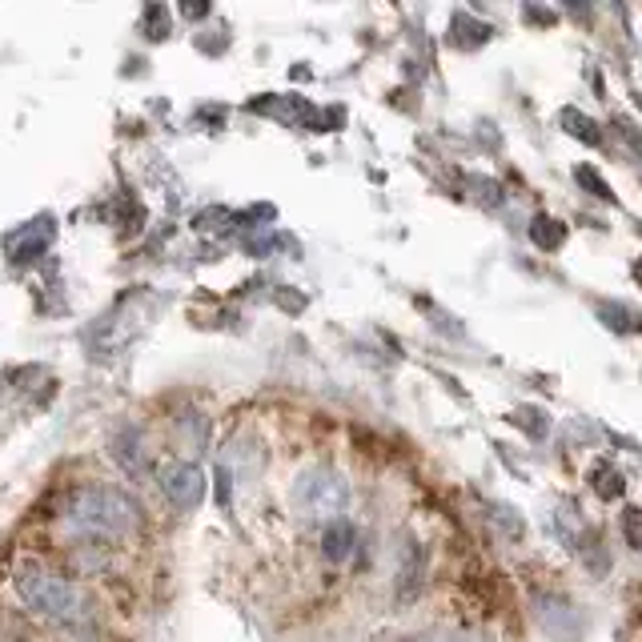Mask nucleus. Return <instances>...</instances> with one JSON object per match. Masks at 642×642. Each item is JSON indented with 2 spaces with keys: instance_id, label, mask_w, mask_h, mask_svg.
<instances>
[{
  "instance_id": "obj_11",
  "label": "nucleus",
  "mask_w": 642,
  "mask_h": 642,
  "mask_svg": "<svg viewBox=\"0 0 642 642\" xmlns=\"http://www.w3.org/2000/svg\"><path fill=\"white\" fill-rule=\"evenodd\" d=\"M161 17H165V9H149V13H145V29H153V33H149L153 41H161V37H165V29H161Z\"/></svg>"
},
{
  "instance_id": "obj_10",
  "label": "nucleus",
  "mask_w": 642,
  "mask_h": 642,
  "mask_svg": "<svg viewBox=\"0 0 642 642\" xmlns=\"http://www.w3.org/2000/svg\"><path fill=\"white\" fill-rule=\"evenodd\" d=\"M626 538L630 546H642V510H626Z\"/></svg>"
},
{
  "instance_id": "obj_1",
  "label": "nucleus",
  "mask_w": 642,
  "mask_h": 642,
  "mask_svg": "<svg viewBox=\"0 0 642 642\" xmlns=\"http://www.w3.org/2000/svg\"><path fill=\"white\" fill-rule=\"evenodd\" d=\"M65 526L81 538V542H121L129 534H137L141 526V506L117 490V486H105V482H93V486H77L65 502Z\"/></svg>"
},
{
  "instance_id": "obj_12",
  "label": "nucleus",
  "mask_w": 642,
  "mask_h": 642,
  "mask_svg": "<svg viewBox=\"0 0 642 642\" xmlns=\"http://www.w3.org/2000/svg\"><path fill=\"white\" fill-rule=\"evenodd\" d=\"M578 181H582V185H590V189H594L598 197H610V189H606V185H602V181H598V177H594L590 169H578Z\"/></svg>"
},
{
  "instance_id": "obj_6",
  "label": "nucleus",
  "mask_w": 642,
  "mask_h": 642,
  "mask_svg": "<svg viewBox=\"0 0 642 642\" xmlns=\"http://www.w3.org/2000/svg\"><path fill=\"white\" fill-rule=\"evenodd\" d=\"M354 546H358V530H354V522H346V518H330L326 534H321V550H326V558H330V562H346V558L354 554Z\"/></svg>"
},
{
  "instance_id": "obj_3",
  "label": "nucleus",
  "mask_w": 642,
  "mask_h": 642,
  "mask_svg": "<svg viewBox=\"0 0 642 642\" xmlns=\"http://www.w3.org/2000/svg\"><path fill=\"white\" fill-rule=\"evenodd\" d=\"M350 502V486L334 474V470H305L293 486V506L305 518H330L342 514Z\"/></svg>"
},
{
  "instance_id": "obj_9",
  "label": "nucleus",
  "mask_w": 642,
  "mask_h": 642,
  "mask_svg": "<svg viewBox=\"0 0 642 642\" xmlns=\"http://www.w3.org/2000/svg\"><path fill=\"white\" fill-rule=\"evenodd\" d=\"M598 478H602V482H598V494H602V498H614V494L622 490V474H614V470H598Z\"/></svg>"
},
{
  "instance_id": "obj_4",
  "label": "nucleus",
  "mask_w": 642,
  "mask_h": 642,
  "mask_svg": "<svg viewBox=\"0 0 642 642\" xmlns=\"http://www.w3.org/2000/svg\"><path fill=\"white\" fill-rule=\"evenodd\" d=\"M161 494L177 506V510H197L205 498V474L193 462H169L161 470Z\"/></svg>"
},
{
  "instance_id": "obj_5",
  "label": "nucleus",
  "mask_w": 642,
  "mask_h": 642,
  "mask_svg": "<svg viewBox=\"0 0 642 642\" xmlns=\"http://www.w3.org/2000/svg\"><path fill=\"white\" fill-rule=\"evenodd\" d=\"M49 237H53V225H49V221H33V225H25L21 233H13V237L5 241V249H9L13 261H33V257L45 253Z\"/></svg>"
},
{
  "instance_id": "obj_8",
  "label": "nucleus",
  "mask_w": 642,
  "mask_h": 642,
  "mask_svg": "<svg viewBox=\"0 0 642 642\" xmlns=\"http://www.w3.org/2000/svg\"><path fill=\"white\" fill-rule=\"evenodd\" d=\"M550 225V217H538L534 221V241L542 245V249H554L558 241H562V229H546Z\"/></svg>"
},
{
  "instance_id": "obj_2",
  "label": "nucleus",
  "mask_w": 642,
  "mask_h": 642,
  "mask_svg": "<svg viewBox=\"0 0 642 642\" xmlns=\"http://www.w3.org/2000/svg\"><path fill=\"white\" fill-rule=\"evenodd\" d=\"M13 594L21 598V606L29 614H37L41 622H53L61 630H77L89 618L85 594L61 570H53V566H45L37 558H25L13 570Z\"/></svg>"
},
{
  "instance_id": "obj_7",
  "label": "nucleus",
  "mask_w": 642,
  "mask_h": 642,
  "mask_svg": "<svg viewBox=\"0 0 642 642\" xmlns=\"http://www.w3.org/2000/svg\"><path fill=\"white\" fill-rule=\"evenodd\" d=\"M418 586H422V550H418V546H406L402 570H398V598L410 602V598L418 594Z\"/></svg>"
}]
</instances>
